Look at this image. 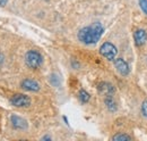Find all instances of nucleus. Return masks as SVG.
<instances>
[{"label":"nucleus","instance_id":"6","mask_svg":"<svg viewBox=\"0 0 147 141\" xmlns=\"http://www.w3.org/2000/svg\"><path fill=\"white\" fill-rule=\"evenodd\" d=\"M10 121H11L13 127L16 130H26L27 129V122L17 115H13L10 117Z\"/></svg>","mask_w":147,"mask_h":141},{"label":"nucleus","instance_id":"2","mask_svg":"<svg viewBox=\"0 0 147 141\" xmlns=\"http://www.w3.org/2000/svg\"><path fill=\"white\" fill-rule=\"evenodd\" d=\"M42 62H43V59H42L41 53L35 50H30L25 55V63L30 68H33V70L38 68L41 66Z\"/></svg>","mask_w":147,"mask_h":141},{"label":"nucleus","instance_id":"10","mask_svg":"<svg viewBox=\"0 0 147 141\" xmlns=\"http://www.w3.org/2000/svg\"><path fill=\"white\" fill-rule=\"evenodd\" d=\"M78 97H79V100H80L83 104H85V103H87V101L90 100V93L86 92L85 90H80Z\"/></svg>","mask_w":147,"mask_h":141},{"label":"nucleus","instance_id":"4","mask_svg":"<svg viewBox=\"0 0 147 141\" xmlns=\"http://www.w3.org/2000/svg\"><path fill=\"white\" fill-rule=\"evenodd\" d=\"M10 104L15 107H28L31 105V98L25 96V94L17 93V94H14L11 97Z\"/></svg>","mask_w":147,"mask_h":141},{"label":"nucleus","instance_id":"3","mask_svg":"<svg viewBox=\"0 0 147 141\" xmlns=\"http://www.w3.org/2000/svg\"><path fill=\"white\" fill-rule=\"evenodd\" d=\"M100 53L101 55L103 56V57H105L107 59H109V60H113L114 58H115V56H117V48L110 43V42H105V43H103L102 46H101V48H100Z\"/></svg>","mask_w":147,"mask_h":141},{"label":"nucleus","instance_id":"9","mask_svg":"<svg viewBox=\"0 0 147 141\" xmlns=\"http://www.w3.org/2000/svg\"><path fill=\"white\" fill-rule=\"evenodd\" d=\"M98 91H100V93H102V94H104L107 97H110V96H112V93L114 92V88L110 83L103 82V83H101L98 86Z\"/></svg>","mask_w":147,"mask_h":141},{"label":"nucleus","instance_id":"13","mask_svg":"<svg viewBox=\"0 0 147 141\" xmlns=\"http://www.w3.org/2000/svg\"><path fill=\"white\" fill-rule=\"evenodd\" d=\"M139 5H140L142 10L147 15V0H139Z\"/></svg>","mask_w":147,"mask_h":141},{"label":"nucleus","instance_id":"1","mask_svg":"<svg viewBox=\"0 0 147 141\" xmlns=\"http://www.w3.org/2000/svg\"><path fill=\"white\" fill-rule=\"evenodd\" d=\"M104 32V27L101 23H94L90 26L82 29L78 32V39L85 44H93L96 43Z\"/></svg>","mask_w":147,"mask_h":141},{"label":"nucleus","instance_id":"12","mask_svg":"<svg viewBox=\"0 0 147 141\" xmlns=\"http://www.w3.org/2000/svg\"><path fill=\"white\" fill-rule=\"evenodd\" d=\"M112 140H131V137L128 136V134H117L112 138Z\"/></svg>","mask_w":147,"mask_h":141},{"label":"nucleus","instance_id":"15","mask_svg":"<svg viewBox=\"0 0 147 141\" xmlns=\"http://www.w3.org/2000/svg\"><path fill=\"white\" fill-rule=\"evenodd\" d=\"M7 3V0H0V6H5Z\"/></svg>","mask_w":147,"mask_h":141},{"label":"nucleus","instance_id":"8","mask_svg":"<svg viewBox=\"0 0 147 141\" xmlns=\"http://www.w3.org/2000/svg\"><path fill=\"white\" fill-rule=\"evenodd\" d=\"M134 39H135V43L137 46H143L147 40V34L144 30H137L134 33Z\"/></svg>","mask_w":147,"mask_h":141},{"label":"nucleus","instance_id":"5","mask_svg":"<svg viewBox=\"0 0 147 141\" xmlns=\"http://www.w3.org/2000/svg\"><path fill=\"white\" fill-rule=\"evenodd\" d=\"M114 66H115L117 70H118L121 75L126 76V75H128L129 74L128 64H127L122 58H118V59H115V60H114Z\"/></svg>","mask_w":147,"mask_h":141},{"label":"nucleus","instance_id":"7","mask_svg":"<svg viewBox=\"0 0 147 141\" xmlns=\"http://www.w3.org/2000/svg\"><path fill=\"white\" fill-rule=\"evenodd\" d=\"M22 88L26 91H32V92H36L40 90V84L36 81L31 80V79H26L22 82Z\"/></svg>","mask_w":147,"mask_h":141},{"label":"nucleus","instance_id":"11","mask_svg":"<svg viewBox=\"0 0 147 141\" xmlns=\"http://www.w3.org/2000/svg\"><path fill=\"white\" fill-rule=\"evenodd\" d=\"M105 104H107V107L110 109L111 112H113V110H115L117 109V105H115V101L112 99V97H107V99H105Z\"/></svg>","mask_w":147,"mask_h":141},{"label":"nucleus","instance_id":"14","mask_svg":"<svg viewBox=\"0 0 147 141\" xmlns=\"http://www.w3.org/2000/svg\"><path fill=\"white\" fill-rule=\"evenodd\" d=\"M142 112H143V115L147 117V100H145L142 105Z\"/></svg>","mask_w":147,"mask_h":141}]
</instances>
